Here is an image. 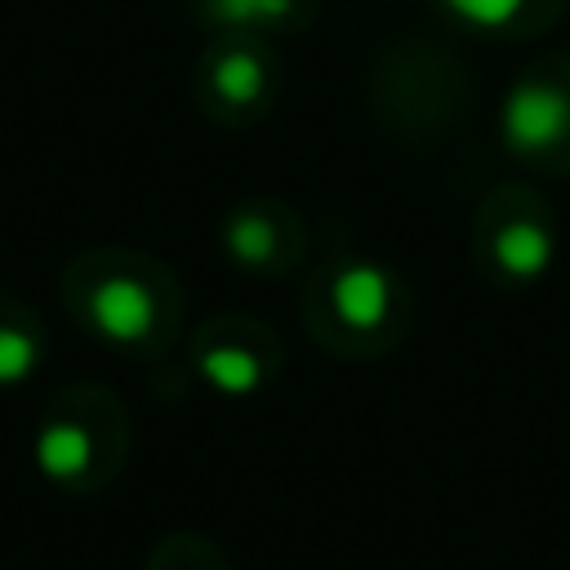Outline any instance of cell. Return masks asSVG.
I'll return each instance as SVG.
<instances>
[{
    "instance_id": "6da1fadb",
    "label": "cell",
    "mask_w": 570,
    "mask_h": 570,
    "mask_svg": "<svg viewBox=\"0 0 570 570\" xmlns=\"http://www.w3.org/2000/svg\"><path fill=\"white\" fill-rule=\"evenodd\" d=\"M503 142L512 151H552L570 134V89L557 80H517L499 111Z\"/></svg>"
},
{
    "instance_id": "7a4b0ae2",
    "label": "cell",
    "mask_w": 570,
    "mask_h": 570,
    "mask_svg": "<svg viewBox=\"0 0 570 570\" xmlns=\"http://www.w3.org/2000/svg\"><path fill=\"white\" fill-rule=\"evenodd\" d=\"M89 321H94V330H98L102 338H111V343H138V338L151 330V321H156V303H151L147 285L116 276V281H102V285L94 289V298H89Z\"/></svg>"
},
{
    "instance_id": "3957f363",
    "label": "cell",
    "mask_w": 570,
    "mask_h": 570,
    "mask_svg": "<svg viewBox=\"0 0 570 570\" xmlns=\"http://www.w3.org/2000/svg\"><path fill=\"white\" fill-rule=\"evenodd\" d=\"M330 303L352 330H374L392 307V281L379 263H347L330 285Z\"/></svg>"
},
{
    "instance_id": "277c9868",
    "label": "cell",
    "mask_w": 570,
    "mask_h": 570,
    "mask_svg": "<svg viewBox=\"0 0 570 570\" xmlns=\"http://www.w3.org/2000/svg\"><path fill=\"white\" fill-rule=\"evenodd\" d=\"M494 258H499V267H503L512 281H534V276H543L548 263H552V236H548L539 223H530V218L508 223V227L494 236Z\"/></svg>"
},
{
    "instance_id": "5b68a950",
    "label": "cell",
    "mask_w": 570,
    "mask_h": 570,
    "mask_svg": "<svg viewBox=\"0 0 570 570\" xmlns=\"http://www.w3.org/2000/svg\"><path fill=\"white\" fill-rule=\"evenodd\" d=\"M89 432L80 423H49L36 441V463L53 481H71L89 468Z\"/></svg>"
},
{
    "instance_id": "8992f818",
    "label": "cell",
    "mask_w": 570,
    "mask_h": 570,
    "mask_svg": "<svg viewBox=\"0 0 570 570\" xmlns=\"http://www.w3.org/2000/svg\"><path fill=\"white\" fill-rule=\"evenodd\" d=\"M209 80H214V94H218L223 102H232V107H249V102L263 98L267 67H263V58L249 53V49H227V53L214 62Z\"/></svg>"
},
{
    "instance_id": "52a82bcc",
    "label": "cell",
    "mask_w": 570,
    "mask_h": 570,
    "mask_svg": "<svg viewBox=\"0 0 570 570\" xmlns=\"http://www.w3.org/2000/svg\"><path fill=\"white\" fill-rule=\"evenodd\" d=\"M200 374H205L218 392H227V396H245V392H254V387L263 383V365H258V356L245 352V347H209V352L200 356Z\"/></svg>"
},
{
    "instance_id": "ba28073f",
    "label": "cell",
    "mask_w": 570,
    "mask_h": 570,
    "mask_svg": "<svg viewBox=\"0 0 570 570\" xmlns=\"http://www.w3.org/2000/svg\"><path fill=\"white\" fill-rule=\"evenodd\" d=\"M223 245H227V254H232L236 263L258 267V263H267L272 249H276V227H272V218H263V214H236V218L227 223V232H223Z\"/></svg>"
},
{
    "instance_id": "9c48e42d",
    "label": "cell",
    "mask_w": 570,
    "mask_h": 570,
    "mask_svg": "<svg viewBox=\"0 0 570 570\" xmlns=\"http://www.w3.org/2000/svg\"><path fill=\"white\" fill-rule=\"evenodd\" d=\"M294 9V0H205V13L214 22H227V27H254V22H276Z\"/></svg>"
},
{
    "instance_id": "30bf717a",
    "label": "cell",
    "mask_w": 570,
    "mask_h": 570,
    "mask_svg": "<svg viewBox=\"0 0 570 570\" xmlns=\"http://www.w3.org/2000/svg\"><path fill=\"white\" fill-rule=\"evenodd\" d=\"M445 9L468 27H508L525 9V0H445Z\"/></svg>"
},
{
    "instance_id": "8fae6325",
    "label": "cell",
    "mask_w": 570,
    "mask_h": 570,
    "mask_svg": "<svg viewBox=\"0 0 570 570\" xmlns=\"http://www.w3.org/2000/svg\"><path fill=\"white\" fill-rule=\"evenodd\" d=\"M36 365V343L22 330H0V383L27 379Z\"/></svg>"
}]
</instances>
